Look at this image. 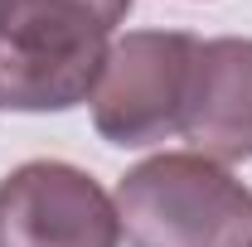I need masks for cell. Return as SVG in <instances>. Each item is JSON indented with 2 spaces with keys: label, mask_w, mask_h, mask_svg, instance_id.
Wrapping results in <instances>:
<instances>
[{
  "label": "cell",
  "mask_w": 252,
  "mask_h": 247,
  "mask_svg": "<svg viewBox=\"0 0 252 247\" xmlns=\"http://www.w3.org/2000/svg\"><path fill=\"white\" fill-rule=\"evenodd\" d=\"M131 0H0V107L68 112L88 102Z\"/></svg>",
  "instance_id": "obj_1"
},
{
  "label": "cell",
  "mask_w": 252,
  "mask_h": 247,
  "mask_svg": "<svg viewBox=\"0 0 252 247\" xmlns=\"http://www.w3.org/2000/svg\"><path fill=\"white\" fill-rule=\"evenodd\" d=\"M199 39L185 30H131L112 44V54L93 88V126L112 146H156L180 126L185 83Z\"/></svg>",
  "instance_id": "obj_3"
},
{
  "label": "cell",
  "mask_w": 252,
  "mask_h": 247,
  "mask_svg": "<svg viewBox=\"0 0 252 247\" xmlns=\"http://www.w3.org/2000/svg\"><path fill=\"white\" fill-rule=\"evenodd\" d=\"M112 204L131 247H252V189L194 151L141 160Z\"/></svg>",
  "instance_id": "obj_2"
},
{
  "label": "cell",
  "mask_w": 252,
  "mask_h": 247,
  "mask_svg": "<svg viewBox=\"0 0 252 247\" xmlns=\"http://www.w3.org/2000/svg\"><path fill=\"white\" fill-rule=\"evenodd\" d=\"M122 218L88 170L30 160L0 180V247H117Z\"/></svg>",
  "instance_id": "obj_4"
},
{
  "label": "cell",
  "mask_w": 252,
  "mask_h": 247,
  "mask_svg": "<svg viewBox=\"0 0 252 247\" xmlns=\"http://www.w3.org/2000/svg\"><path fill=\"white\" fill-rule=\"evenodd\" d=\"M175 131L214 165L252 160V39L228 34L194 49Z\"/></svg>",
  "instance_id": "obj_5"
}]
</instances>
